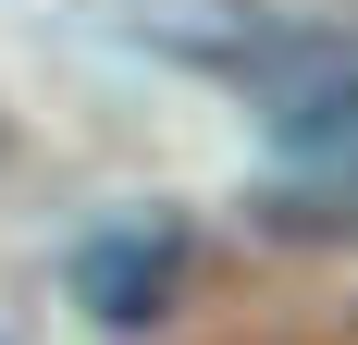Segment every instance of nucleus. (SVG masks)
<instances>
[{
    "label": "nucleus",
    "mask_w": 358,
    "mask_h": 345,
    "mask_svg": "<svg viewBox=\"0 0 358 345\" xmlns=\"http://www.w3.org/2000/svg\"><path fill=\"white\" fill-rule=\"evenodd\" d=\"M173 284H185V222H173V210L99 222V235L74 247V309L99 321V333H148V321L173 309Z\"/></svg>",
    "instance_id": "nucleus-1"
}]
</instances>
